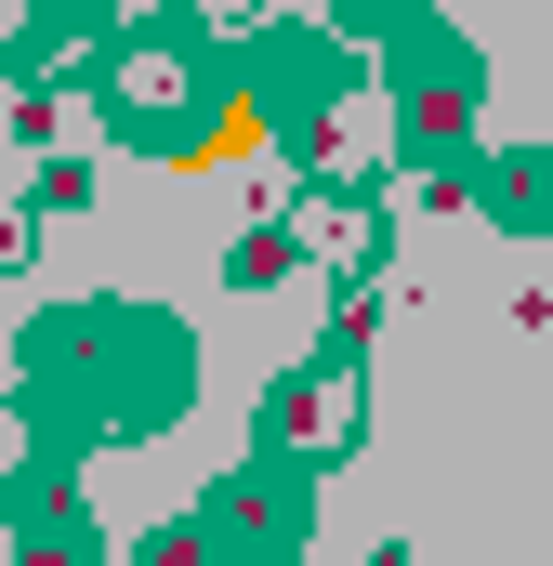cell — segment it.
<instances>
[{"label":"cell","instance_id":"obj_1","mask_svg":"<svg viewBox=\"0 0 553 566\" xmlns=\"http://www.w3.org/2000/svg\"><path fill=\"white\" fill-rule=\"evenodd\" d=\"M106 119L133 145H198V119H211V40L171 13V27H133L119 53H106Z\"/></svg>","mask_w":553,"mask_h":566},{"label":"cell","instance_id":"obj_7","mask_svg":"<svg viewBox=\"0 0 553 566\" xmlns=\"http://www.w3.org/2000/svg\"><path fill=\"white\" fill-rule=\"evenodd\" d=\"M27 238H40V224H27V211H13V198H0V277H13V264H27Z\"/></svg>","mask_w":553,"mask_h":566},{"label":"cell","instance_id":"obj_5","mask_svg":"<svg viewBox=\"0 0 553 566\" xmlns=\"http://www.w3.org/2000/svg\"><path fill=\"white\" fill-rule=\"evenodd\" d=\"M501 211H514V224H541V211H553V171H541V158H514V171H501Z\"/></svg>","mask_w":553,"mask_h":566},{"label":"cell","instance_id":"obj_2","mask_svg":"<svg viewBox=\"0 0 553 566\" xmlns=\"http://www.w3.org/2000/svg\"><path fill=\"white\" fill-rule=\"evenodd\" d=\"M343 434H356V316L330 329L316 369H290L264 396V461H303V474H316V461H343Z\"/></svg>","mask_w":553,"mask_h":566},{"label":"cell","instance_id":"obj_3","mask_svg":"<svg viewBox=\"0 0 553 566\" xmlns=\"http://www.w3.org/2000/svg\"><path fill=\"white\" fill-rule=\"evenodd\" d=\"M198 527H211V554H276V541L303 527V501H290V488H264V474H251V488H225V501H211Z\"/></svg>","mask_w":553,"mask_h":566},{"label":"cell","instance_id":"obj_8","mask_svg":"<svg viewBox=\"0 0 553 566\" xmlns=\"http://www.w3.org/2000/svg\"><path fill=\"white\" fill-rule=\"evenodd\" d=\"M27 474V409H0V488Z\"/></svg>","mask_w":553,"mask_h":566},{"label":"cell","instance_id":"obj_4","mask_svg":"<svg viewBox=\"0 0 553 566\" xmlns=\"http://www.w3.org/2000/svg\"><path fill=\"white\" fill-rule=\"evenodd\" d=\"M66 13H80V0H0V66H13V80L53 66V53H66Z\"/></svg>","mask_w":553,"mask_h":566},{"label":"cell","instance_id":"obj_6","mask_svg":"<svg viewBox=\"0 0 553 566\" xmlns=\"http://www.w3.org/2000/svg\"><path fill=\"white\" fill-rule=\"evenodd\" d=\"M276 264H290V238H276V224H264V238H238V264H225V277H238V290H264Z\"/></svg>","mask_w":553,"mask_h":566}]
</instances>
